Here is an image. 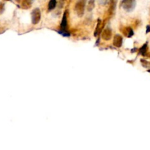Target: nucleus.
<instances>
[{
	"instance_id": "f257e3e1",
	"label": "nucleus",
	"mask_w": 150,
	"mask_h": 150,
	"mask_svg": "<svg viewBox=\"0 0 150 150\" xmlns=\"http://www.w3.org/2000/svg\"><path fill=\"white\" fill-rule=\"evenodd\" d=\"M84 9H85V2L79 1L76 4L75 10H76V13L78 15V16L81 17L83 16L84 13Z\"/></svg>"
},
{
	"instance_id": "f03ea898",
	"label": "nucleus",
	"mask_w": 150,
	"mask_h": 150,
	"mask_svg": "<svg viewBox=\"0 0 150 150\" xmlns=\"http://www.w3.org/2000/svg\"><path fill=\"white\" fill-rule=\"evenodd\" d=\"M41 18V14H40V11L38 8L34 9L32 13V24H37L39 23V21L40 20Z\"/></svg>"
},
{
	"instance_id": "7ed1b4c3",
	"label": "nucleus",
	"mask_w": 150,
	"mask_h": 150,
	"mask_svg": "<svg viewBox=\"0 0 150 150\" xmlns=\"http://www.w3.org/2000/svg\"><path fill=\"white\" fill-rule=\"evenodd\" d=\"M122 7L126 11L130 12L135 8V6H136V2H134V1H123L122 2Z\"/></svg>"
},
{
	"instance_id": "20e7f679",
	"label": "nucleus",
	"mask_w": 150,
	"mask_h": 150,
	"mask_svg": "<svg viewBox=\"0 0 150 150\" xmlns=\"http://www.w3.org/2000/svg\"><path fill=\"white\" fill-rule=\"evenodd\" d=\"M122 37L120 36L119 34H116L115 35L114 38V45L116 47L120 48L122 45Z\"/></svg>"
},
{
	"instance_id": "39448f33",
	"label": "nucleus",
	"mask_w": 150,
	"mask_h": 150,
	"mask_svg": "<svg viewBox=\"0 0 150 150\" xmlns=\"http://www.w3.org/2000/svg\"><path fill=\"white\" fill-rule=\"evenodd\" d=\"M112 36V32H111V30L109 28L106 29L103 31V34H102V37L103 40H108L111 39V37Z\"/></svg>"
},
{
	"instance_id": "423d86ee",
	"label": "nucleus",
	"mask_w": 150,
	"mask_h": 150,
	"mask_svg": "<svg viewBox=\"0 0 150 150\" xmlns=\"http://www.w3.org/2000/svg\"><path fill=\"white\" fill-rule=\"evenodd\" d=\"M67 13H64V16H63L62 21V24H61L62 30H63V31H65V30H66V28H67Z\"/></svg>"
},
{
	"instance_id": "0eeeda50",
	"label": "nucleus",
	"mask_w": 150,
	"mask_h": 150,
	"mask_svg": "<svg viewBox=\"0 0 150 150\" xmlns=\"http://www.w3.org/2000/svg\"><path fill=\"white\" fill-rule=\"evenodd\" d=\"M56 4V2L54 1V0H52V1H50L49 4H48V10H52L55 8Z\"/></svg>"
},
{
	"instance_id": "6e6552de",
	"label": "nucleus",
	"mask_w": 150,
	"mask_h": 150,
	"mask_svg": "<svg viewBox=\"0 0 150 150\" xmlns=\"http://www.w3.org/2000/svg\"><path fill=\"white\" fill-rule=\"evenodd\" d=\"M146 48H147V44L144 45V46H142V48H141V50H140L141 54H143V55H145V53L146 52Z\"/></svg>"
},
{
	"instance_id": "1a4fd4ad",
	"label": "nucleus",
	"mask_w": 150,
	"mask_h": 150,
	"mask_svg": "<svg viewBox=\"0 0 150 150\" xmlns=\"http://www.w3.org/2000/svg\"><path fill=\"white\" fill-rule=\"evenodd\" d=\"M3 10H4V4L0 2V14L3 13Z\"/></svg>"
},
{
	"instance_id": "9d476101",
	"label": "nucleus",
	"mask_w": 150,
	"mask_h": 150,
	"mask_svg": "<svg viewBox=\"0 0 150 150\" xmlns=\"http://www.w3.org/2000/svg\"><path fill=\"white\" fill-rule=\"evenodd\" d=\"M59 32L61 33L63 36H69L70 35L68 32H67L66 31H63V30H62V32Z\"/></svg>"
},
{
	"instance_id": "9b49d317",
	"label": "nucleus",
	"mask_w": 150,
	"mask_h": 150,
	"mask_svg": "<svg viewBox=\"0 0 150 150\" xmlns=\"http://www.w3.org/2000/svg\"><path fill=\"white\" fill-rule=\"evenodd\" d=\"M150 32V26H147V30H146V33Z\"/></svg>"
}]
</instances>
